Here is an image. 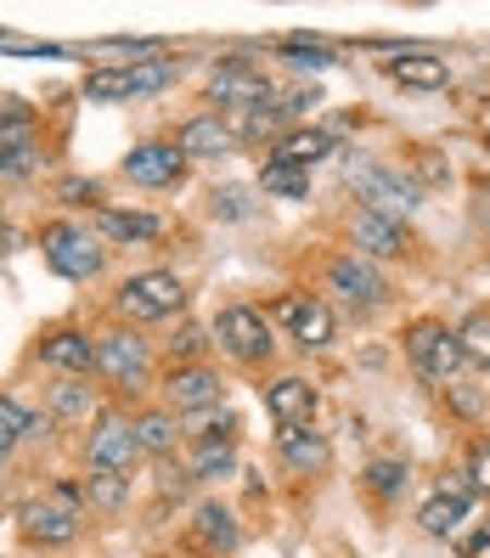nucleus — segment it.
Masks as SVG:
<instances>
[{"mask_svg": "<svg viewBox=\"0 0 490 558\" xmlns=\"http://www.w3.org/2000/svg\"><path fill=\"white\" fill-rule=\"evenodd\" d=\"M96 373H102L108 384H119V389H142V384H147V373H152L147 339L124 333V327L102 333V339H96Z\"/></svg>", "mask_w": 490, "mask_h": 558, "instance_id": "obj_8", "label": "nucleus"}, {"mask_svg": "<svg viewBox=\"0 0 490 558\" xmlns=\"http://www.w3.org/2000/svg\"><path fill=\"white\" fill-rule=\"evenodd\" d=\"M327 282H333V293H344V300H350V305H362V311H367V305H378L383 293H389L383 271L372 266L367 254H355V248H350V254H339L333 266H327Z\"/></svg>", "mask_w": 490, "mask_h": 558, "instance_id": "obj_11", "label": "nucleus"}, {"mask_svg": "<svg viewBox=\"0 0 490 558\" xmlns=\"http://www.w3.org/2000/svg\"><path fill=\"white\" fill-rule=\"evenodd\" d=\"M485 226H490V192H485Z\"/></svg>", "mask_w": 490, "mask_h": 558, "instance_id": "obj_40", "label": "nucleus"}, {"mask_svg": "<svg viewBox=\"0 0 490 558\" xmlns=\"http://www.w3.org/2000/svg\"><path fill=\"white\" fill-rule=\"evenodd\" d=\"M142 457V440H136V423L119 417V412H102L96 417V429L85 440V463L96 474H130V463Z\"/></svg>", "mask_w": 490, "mask_h": 558, "instance_id": "obj_7", "label": "nucleus"}, {"mask_svg": "<svg viewBox=\"0 0 490 558\" xmlns=\"http://www.w3.org/2000/svg\"><path fill=\"white\" fill-rule=\"evenodd\" d=\"M209 96L220 108H232V113H254V108L277 102V85L259 69H248V62H220V69L209 74Z\"/></svg>", "mask_w": 490, "mask_h": 558, "instance_id": "obj_10", "label": "nucleus"}, {"mask_svg": "<svg viewBox=\"0 0 490 558\" xmlns=\"http://www.w3.org/2000/svg\"><path fill=\"white\" fill-rule=\"evenodd\" d=\"M344 175H350V186H355V198H362V209H372V215H383V220H395V226L422 204L417 181L401 175L395 163L372 158V153H355V158L344 163Z\"/></svg>", "mask_w": 490, "mask_h": 558, "instance_id": "obj_1", "label": "nucleus"}, {"mask_svg": "<svg viewBox=\"0 0 490 558\" xmlns=\"http://www.w3.org/2000/svg\"><path fill=\"white\" fill-rule=\"evenodd\" d=\"M124 175L136 186H147V192H158V186H175L186 175V158H181L175 142H142V147H130Z\"/></svg>", "mask_w": 490, "mask_h": 558, "instance_id": "obj_12", "label": "nucleus"}, {"mask_svg": "<svg viewBox=\"0 0 490 558\" xmlns=\"http://www.w3.org/2000/svg\"><path fill=\"white\" fill-rule=\"evenodd\" d=\"M198 542L209 553H232L237 547V519L225 508H198Z\"/></svg>", "mask_w": 490, "mask_h": 558, "instance_id": "obj_27", "label": "nucleus"}, {"mask_svg": "<svg viewBox=\"0 0 490 558\" xmlns=\"http://www.w3.org/2000/svg\"><path fill=\"white\" fill-rule=\"evenodd\" d=\"M215 215H225V220H243V215H248V192H237V186L215 192Z\"/></svg>", "mask_w": 490, "mask_h": 558, "instance_id": "obj_36", "label": "nucleus"}, {"mask_svg": "<svg viewBox=\"0 0 490 558\" xmlns=\"http://www.w3.org/2000/svg\"><path fill=\"white\" fill-rule=\"evenodd\" d=\"M0 485H7V474H0Z\"/></svg>", "mask_w": 490, "mask_h": 558, "instance_id": "obj_41", "label": "nucleus"}, {"mask_svg": "<svg viewBox=\"0 0 490 558\" xmlns=\"http://www.w3.org/2000/svg\"><path fill=\"white\" fill-rule=\"evenodd\" d=\"M367 485L378 490V497H395V490L406 485V463H372L367 469Z\"/></svg>", "mask_w": 490, "mask_h": 558, "instance_id": "obj_34", "label": "nucleus"}, {"mask_svg": "<svg viewBox=\"0 0 490 558\" xmlns=\"http://www.w3.org/2000/svg\"><path fill=\"white\" fill-rule=\"evenodd\" d=\"M417 170H422V181H440V175H445V170H440V153H422Z\"/></svg>", "mask_w": 490, "mask_h": 558, "instance_id": "obj_39", "label": "nucleus"}, {"mask_svg": "<svg viewBox=\"0 0 490 558\" xmlns=\"http://www.w3.org/2000/svg\"><path fill=\"white\" fill-rule=\"evenodd\" d=\"M232 142H237V130L225 124L220 113H192V119L175 130L181 158H220V153H232Z\"/></svg>", "mask_w": 490, "mask_h": 558, "instance_id": "obj_16", "label": "nucleus"}, {"mask_svg": "<svg viewBox=\"0 0 490 558\" xmlns=\"http://www.w3.org/2000/svg\"><path fill=\"white\" fill-rule=\"evenodd\" d=\"M198 344H204V333H198V327H186V333L175 339V350H181V355H198Z\"/></svg>", "mask_w": 490, "mask_h": 558, "instance_id": "obj_38", "label": "nucleus"}, {"mask_svg": "<svg viewBox=\"0 0 490 558\" xmlns=\"http://www.w3.org/2000/svg\"><path fill=\"white\" fill-rule=\"evenodd\" d=\"M266 412L277 417V429H305L316 417V384H305V378L266 384Z\"/></svg>", "mask_w": 490, "mask_h": 558, "instance_id": "obj_17", "label": "nucleus"}, {"mask_svg": "<svg viewBox=\"0 0 490 558\" xmlns=\"http://www.w3.org/2000/svg\"><path fill=\"white\" fill-rule=\"evenodd\" d=\"M333 147H339V142H333V130H287L271 158H287V163H299V170H310V163L327 158Z\"/></svg>", "mask_w": 490, "mask_h": 558, "instance_id": "obj_23", "label": "nucleus"}, {"mask_svg": "<svg viewBox=\"0 0 490 558\" xmlns=\"http://www.w3.org/2000/svg\"><path fill=\"white\" fill-rule=\"evenodd\" d=\"M277 451H282V463L293 469V474H316V469H327V435L321 429H282V440H277Z\"/></svg>", "mask_w": 490, "mask_h": 558, "instance_id": "obj_22", "label": "nucleus"}, {"mask_svg": "<svg viewBox=\"0 0 490 558\" xmlns=\"http://www.w3.org/2000/svg\"><path fill=\"white\" fill-rule=\"evenodd\" d=\"M456 339H463V361L490 367V311H474L463 327H456Z\"/></svg>", "mask_w": 490, "mask_h": 558, "instance_id": "obj_29", "label": "nucleus"}, {"mask_svg": "<svg viewBox=\"0 0 490 558\" xmlns=\"http://www.w3.org/2000/svg\"><path fill=\"white\" fill-rule=\"evenodd\" d=\"M40 254H46V266L57 277H74V282H85V277H96V271L108 266L102 238L85 232V226H74V220H51L46 232H40Z\"/></svg>", "mask_w": 490, "mask_h": 558, "instance_id": "obj_2", "label": "nucleus"}, {"mask_svg": "<svg viewBox=\"0 0 490 558\" xmlns=\"http://www.w3.org/2000/svg\"><path fill=\"white\" fill-rule=\"evenodd\" d=\"M468 474H474V485H479V490H490V435L474 446V457H468Z\"/></svg>", "mask_w": 490, "mask_h": 558, "instance_id": "obj_37", "label": "nucleus"}, {"mask_svg": "<svg viewBox=\"0 0 490 558\" xmlns=\"http://www.w3.org/2000/svg\"><path fill=\"white\" fill-rule=\"evenodd\" d=\"M79 485L74 480H62L51 497H35V502H23V536L35 542V547H62V542H74L79 531Z\"/></svg>", "mask_w": 490, "mask_h": 558, "instance_id": "obj_3", "label": "nucleus"}, {"mask_svg": "<svg viewBox=\"0 0 490 558\" xmlns=\"http://www.w3.org/2000/svg\"><path fill=\"white\" fill-rule=\"evenodd\" d=\"M40 361L57 373H90L96 367V339L79 333V327H57V333L40 339Z\"/></svg>", "mask_w": 490, "mask_h": 558, "instance_id": "obj_19", "label": "nucleus"}, {"mask_svg": "<svg viewBox=\"0 0 490 558\" xmlns=\"http://www.w3.org/2000/svg\"><path fill=\"white\" fill-rule=\"evenodd\" d=\"M468 519H474V497H468L463 480H440V490H434V497L422 502V513H417L422 531H429V536H451V542L463 536Z\"/></svg>", "mask_w": 490, "mask_h": 558, "instance_id": "obj_14", "label": "nucleus"}, {"mask_svg": "<svg viewBox=\"0 0 490 558\" xmlns=\"http://www.w3.org/2000/svg\"><path fill=\"white\" fill-rule=\"evenodd\" d=\"M277 316L287 322L293 344H305V350H321V344H333V311H327V305L316 300V293H282Z\"/></svg>", "mask_w": 490, "mask_h": 558, "instance_id": "obj_13", "label": "nucleus"}, {"mask_svg": "<svg viewBox=\"0 0 490 558\" xmlns=\"http://www.w3.org/2000/svg\"><path fill=\"white\" fill-rule=\"evenodd\" d=\"M181 69L170 57H147V62H124V69H96L90 80H85V96L90 102H130V96H152V90H163Z\"/></svg>", "mask_w": 490, "mask_h": 558, "instance_id": "obj_5", "label": "nucleus"}, {"mask_svg": "<svg viewBox=\"0 0 490 558\" xmlns=\"http://www.w3.org/2000/svg\"><path fill=\"white\" fill-rule=\"evenodd\" d=\"M136 440H142V451H175L181 429L170 412H147V417H136Z\"/></svg>", "mask_w": 490, "mask_h": 558, "instance_id": "obj_30", "label": "nucleus"}, {"mask_svg": "<svg viewBox=\"0 0 490 558\" xmlns=\"http://www.w3.org/2000/svg\"><path fill=\"white\" fill-rule=\"evenodd\" d=\"M51 412H57V417H85V412H90V389H85V384H57Z\"/></svg>", "mask_w": 490, "mask_h": 558, "instance_id": "obj_33", "label": "nucleus"}, {"mask_svg": "<svg viewBox=\"0 0 490 558\" xmlns=\"http://www.w3.org/2000/svg\"><path fill=\"white\" fill-rule=\"evenodd\" d=\"M406 355L429 384H451L456 367H463V339H456L445 322H417L406 333Z\"/></svg>", "mask_w": 490, "mask_h": 558, "instance_id": "obj_6", "label": "nucleus"}, {"mask_svg": "<svg viewBox=\"0 0 490 558\" xmlns=\"http://www.w3.org/2000/svg\"><path fill=\"white\" fill-rule=\"evenodd\" d=\"M259 186H266L271 198H305V192H310V170H299V163H287V158H266Z\"/></svg>", "mask_w": 490, "mask_h": 558, "instance_id": "obj_25", "label": "nucleus"}, {"mask_svg": "<svg viewBox=\"0 0 490 558\" xmlns=\"http://www.w3.org/2000/svg\"><path fill=\"white\" fill-rule=\"evenodd\" d=\"M456 547H463V558H485V553H490V519H479L474 531L456 536Z\"/></svg>", "mask_w": 490, "mask_h": 558, "instance_id": "obj_35", "label": "nucleus"}, {"mask_svg": "<svg viewBox=\"0 0 490 558\" xmlns=\"http://www.w3.org/2000/svg\"><path fill=\"white\" fill-rule=\"evenodd\" d=\"M215 339L225 355H237V361H271L277 339H271V322L259 316L254 305H225L220 322H215Z\"/></svg>", "mask_w": 490, "mask_h": 558, "instance_id": "obj_9", "label": "nucleus"}, {"mask_svg": "<svg viewBox=\"0 0 490 558\" xmlns=\"http://www.w3.org/2000/svg\"><path fill=\"white\" fill-rule=\"evenodd\" d=\"M113 300L130 322H163V316H175L186 305V282L175 271H136V277L119 282Z\"/></svg>", "mask_w": 490, "mask_h": 558, "instance_id": "obj_4", "label": "nucleus"}, {"mask_svg": "<svg viewBox=\"0 0 490 558\" xmlns=\"http://www.w3.org/2000/svg\"><path fill=\"white\" fill-rule=\"evenodd\" d=\"M96 232L113 238V243H152L163 226H158L152 215H142V209H113V204H102V209H96Z\"/></svg>", "mask_w": 490, "mask_h": 558, "instance_id": "obj_21", "label": "nucleus"}, {"mask_svg": "<svg viewBox=\"0 0 490 558\" xmlns=\"http://www.w3.org/2000/svg\"><path fill=\"white\" fill-rule=\"evenodd\" d=\"M350 243L362 248L367 259H395V254L406 248V232H401L395 220L372 215V209H355V215H350Z\"/></svg>", "mask_w": 490, "mask_h": 558, "instance_id": "obj_18", "label": "nucleus"}, {"mask_svg": "<svg viewBox=\"0 0 490 558\" xmlns=\"http://www.w3.org/2000/svg\"><path fill=\"white\" fill-rule=\"evenodd\" d=\"M163 396H170L175 412H209L220 401V373L198 367V361H186V367H175L170 378H163Z\"/></svg>", "mask_w": 490, "mask_h": 558, "instance_id": "obj_15", "label": "nucleus"}, {"mask_svg": "<svg viewBox=\"0 0 490 558\" xmlns=\"http://www.w3.org/2000/svg\"><path fill=\"white\" fill-rule=\"evenodd\" d=\"M85 502L102 508V513H119V508L130 502V474H96V480L85 485Z\"/></svg>", "mask_w": 490, "mask_h": 558, "instance_id": "obj_31", "label": "nucleus"}, {"mask_svg": "<svg viewBox=\"0 0 490 558\" xmlns=\"http://www.w3.org/2000/svg\"><path fill=\"white\" fill-rule=\"evenodd\" d=\"M277 57H287L299 74H316V69H333V62H339V51L327 46V40H305V35H287V40H277Z\"/></svg>", "mask_w": 490, "mask_h": 558, "instance_id": "obj_24", "label": "nucleus"}, {"mask_svg": "<svg viewBox=\"0 0 490 558\" xmlns=\"http://www.w3.org/2000/svg\"><path fill=\"white\" fill-rule=\"evenodd\" d=\"M23 429H28V412H23L12 396H0V457L23 440Z\"/></svg>", "mask_w": 490, "mask_h": 558, "instance_id": "obj_32", "label": "nucleus"}, {"mask_svg": "<svg viewBox=\"0 0 490 558\" xmlns=\"http://www.w3.org/2000/svg\"><path fill=\"white\" fill-rule=\"evenodd\" d=\"M35 158H40V147H35V136H0V181H17V175H28L35 170Z\"/></svg>", "mask_w": 490, "mask_h": 558, "instance_id": "obj_28", "label": "nucleus"}, {"mask_svg": "<svg viewBox=\"0 0 490 558\" xmlns=\"http://www.w3.org/2000/svg\"><path fill=\"white\" fill-rule=\"evenodd\" d=\"M232 463H237V451H232V440H198L192 446V463H186V480H215V474H232Z\"/></svg>", "mask_w": 490, "mask_h": 558, "instance_id": "obj_26", "label": "nucleus"}, {"mask_svg": "<svg viewBox=\"0 0 490 558\" xmlns=\"http://www.w3.org/2000/svg\"><path fill=\"white\" fill-rule=\"evenodd\" d=\"M383 74L395 80V85H406V90H445L451 85L445 57H429V51H401Z\"/></svg>", "mask_w": 490, "mask_h": 558, "instance_id": "obj_20", "label": "nucleus"}]
</instances>
